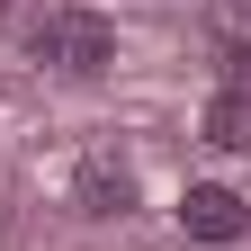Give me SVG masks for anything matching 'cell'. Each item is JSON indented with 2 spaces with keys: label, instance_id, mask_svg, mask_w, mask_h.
I'll return each instance as SVG.
<instances>
[{
  "label": "cell",
  "instance_id": "1",
  "mask_svg": "<svg viewBox=\"0 0 251 251\" xmlns=\"http://www.w3.org/2000/svg\"><path fill=\"white\" fill-rule=\"evenodd\" d=\"M27 45H36V63H54V72H72V81H99L108 63H117V27L99 9H45L36 27H27Z\"/></svg>",
  "mask_w": 251,
  "mask_h": 251
},
{
  "label": "cell",
  "instance_id": "2",
  "mask_svg": "<svg viewBox=\"0 0 251 251\" xmlns=\"http://www.w3.org/2000/svg\"><path fill=\"white\" fill-rule=\"evenodd\" d=\"M179 225L198 233V242H233V233H242V198L215 188V179H198V188L179 198Z\"/></svg>",
  "mask_w": 251,
  "mask_h": 251
},
{
  "label": "cell",
  "instance_id": "3",
  "mask_svg": "<svg viewBox=\"0 0 251 251\" xmlns=\"http://www.w3.org/2000/svg\"><path fill=\"white\" fill-rule=\"evenodd\" d=\"M198 126H206V144H215V152H251V99H233V90H215Z\"/></svg>",
  "mask_w": 251,
  "mask_h": 251
},
{
  "label": "cell",
  "instance_id": "4",
  "mask_svg": "<svg viewBox=\"0 0 251 251\" xmlns=\"http://www.w3.org/2000/svg\"><path fill=\"white\" fill-rule=\"evenodd\" d=\"M126 198H135L126 162H90L81 171V215H126Z\"/></svg>",
  "mask_w": 251,
  "mask_h": 251
},
{
  "label": "cell",
  "instance_id": "5",
  "mask_svg": "<svg viewBox=\"0 0 251 251\" xmlns=\"http://www.w3.org/2000/svg\"><path fill=\"white\" fill-rule=\"evenodd\" d=\"M225 90H233V99H251V36L225 45Z\"/></svg>",
  "mask_w": 251,
  "mask_h": 251
}]
</instances>
